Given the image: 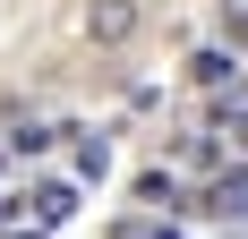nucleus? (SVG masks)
<instances>
[{
  "label": "nucleus",
  "instance_id": "2",
  "mask_svg": "<svg viewBox=\"0 0 248 239\" xmlns=\"http://www.w3.org/2000/svg\"><path fill=\"white\" fill-rule=\"evenodd\" d=\"M188 77H197L205 94H240V77H248V60H240V51H223V43H214V51H197V60H188Z\"/></svg>",
  "mask_w": 248,
  "mask_h": 239
},
{
  "label": "nucleus",
  "instance_id": "6",
  "mask_svg": "<svg viewBox=\"0 0 248 239\" xmlns=\"http://www.w3.org/2000/svg\"><path fill=\"white\" fill-rule=\"evenodd\" d=\"M231 137H240V154H248V111H231Z\"/></svg>",
  "mask_w": 248,
  "mask_h": 239
},
{
  "label": "nucleus",
  "instance_id": "7",
  "mask_svg": "<svg viewBox=\"0 0 248 239\" xmlns=\"http://www.w3.org/2000/svg\"><path fill=\"white\" fill-rule=\"evenodd\" d=\"M9 239H43V231H9Z\"/></svg>",
  "mask_w": 248,
  "mask_h": 239
},
{
  "label": "nucleus",
  "instance_id": "3",
  "mask_svg": "<svg viewBox=\"0 0 248 239\" xmlns=\"http://www.w3.org/2000/svg\"><path fill=\"white\" fill-rule=\"evenodd\" d=\"M26 214H34V231H60V222L77 214V188H69V179H43V188L26 196Z\"/></svg>",
  "mask_w": 248,
  "mask_h": 239
},
{
  "label": "nucleus",
  "instance_id": "5",
  "mask_svg": "<svg viewBox=\"0 0 248 239\" xmlns=\"http://www.w3.org/2000/svg\"><path fill=\"white\" fill-rule=\"evenodd\" d=\"M69 171H77V179H103V171H111V145H103V137H77L69 145Z\"/></svg>",
  "mask_w": 248,
  "mask_h": 239
},
{
  "label": "nucleus",
  "instance_id": "4",
  "mask_svg": "<svg viewBox=\"0 0 248 239\" xmlns=\"http://www.w3.org/2000/svg\"><path fill=\"white\" fill-rule=\"evenodd\" d=\"M137 205H146V214H171V205H180V179H171V171H137Z\"/></svg>",
  "mask_w": 248,
  "mask_h": 239
},
{
  "label": "nucleus",
  "instance_id": "1",
  "mask_svg": "<svg viewBox=\"0 0 248 239\" xmlns=\"http://www.w3.org/2000/svg\"><path fill=\"white\" fill-rule=\"evenodd\" d=\"M146 34V0H86V43L94 51H120Z\"/></svg>",
  "mask_w": 248,
  "mask_h": 239
}]
</instances>
